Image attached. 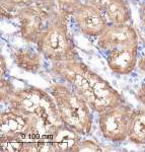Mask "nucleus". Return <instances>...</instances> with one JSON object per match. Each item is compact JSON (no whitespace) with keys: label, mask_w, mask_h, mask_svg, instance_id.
Returning a JSON list of instances; mask_svg holds the SVG:
<instances>
[{"label":"nucleus","mask_w":145,"mask_h":152,"mask_svg":"<svg viewBox=\"0 0 145 152\" xmlns=\"http://www.w3.org/2000/svg\"><path fill=\"white\" fill-rule=\"evenodd\" d=\"M7 104L12 112L40 118L52 126L63 123L53 95L41 88L29 86L15 90Z\"/></svg>","instance_id":"4"},{"label":"nucleus","mask_w":145,"mask_h":152,"mask_svg":"<svg viewBox=\"0 0 145 152\" xmlns=\"http://www.w3.org/2000/svg\"><path fill=\"white\" fill-rule=\"evenodd\" d=\"M136 99L138 102H141L142 104L145 105V83L140 87V89L138 90V92L136 94Z\"/></svg>","instance_id":"21"},{"label":"nucleus","mask_w":145,"mask_h":152,"mask_svg":"<svg viewBox=\"0 0 145 152\" xmlns=\"http://www.w3.org/2000/svg\"><path fill=\"white\" fill-rule=\"evenodd\" d=\"M52 71L73 88L92 111L99 114L124 104L122 95L107 80L78 59L67 62H53Z\"/></svg>","instance_id":"1"},{"label":"nucleus","mask_w":145,"mask_h":152,"mask_svg":"<svg viewBox=\"0 0 145 152\" xmlns=\"http://www.w3.org/2000/svg\"><path fill=\"white\" fill-rule=\"evenodd\" d=\"M97 44L105 51L138 46V36L136 31L128 23L112 24L108 26L104 33L99 36Z\"/></svg>","instance_id":"8"},{"label":"nucleus","mask_w":145,"mask_h":152,"mask_svg":"<svg viewBox=\"0 0 145 152\" xmlns=\"http://www.w3.org/2000/svg\"><path fill=\"white\" fill-rule=\"evenodd\" d=\"M132 110L124 104L110 107L100 114V130L108 140L119 142L128 138Z\"/></svg>","instance_id":"6"},{"label":"nucleus","mask_w":145,"mask_h":152,"mask_svg":"<svg viewBox=\"0 0 145 152\" xmlns=\"http://www.w3.org/2000/svg\"><path fill=\"white\" fill-rule=\"evenodd\" d=\"M100 152L103 151L102 148L99 146V144H97L95 142L92 140H83L80 141L79 145L77 147V151L76 152Z\"/></svg>","instance_id":"19"},{"label":"nucleus","mask_w":145,"mask_h":152,"mask_svg":"<svg viewBox=\"0 0 145 152\" xmlns=\"http://www.w3.org/2000/svg\"><path fill=\"white\" fill-rule=\"evenodd\" d=\"M0 124V136L23 137L31 128V118L9 110L1 113Z\"/></svg>","instance_id":"11"},{"label":"nucleus","mask_w":145,"mask_h":152,"mask_svg":"<svg viewBox=\"0 0 145 152\" xmlns=\"http://www.w3.org/2000/svg\"><path fill=\"white\" fill-rule=\"evenodd\" d=\"M128 138L135 144H145V109L132 110Z\"/></svg>","instance_id":"13"},{"label":"nucleus","mask_w":145,"mask_h":152,"mask_svg":"<svg viewBox=\"0 0 145 152\" xmlns=\"http://www.w3.org/2000/svg\"><path fill=\"white\" fill-rule=\"evenodd\" d=\"M16 65L28 72H37L42 67V53L31 49H19L14 53Z\"/></svg>","instance_id":"12"},{"label":"nucleus","mask_w":145,"mask_h":152,"mask_svg":"<svg viewBox=\"0 0 145 152\" xmlns=\"http://www.w3.org/2000/svg\"><path fill=\"white\" fill-rule=\"evenodd\" d=\"M68 14L56 10L42 31L37 47L44 57L53 62L77 60L78 54L67 26Z\"/></svg>","instance_id":"2"},{"label":"nucleus","mask_w":145,"mask_h":152,"mask_svg":"<svg viewBox=\"0 0 145 152\" xmlns=\"http://www.w3.org/2000/svg\"><path fill=\"white\" fill-rule=\"evenodd\" d=\"M138 46L116 48L108 55V65L116 74L126 75L133 71L137 62Z\"/></svg>","instance_id":"9"},{"label":"nucleus","mask_w":145,"mask_h":152,"mask_svg":"<svg viewBox=\"0 0 145 152\" xmlns=\"http://www.w3.org/2000/svg\"><path fill=\"white\" fill-rule=\"evenodd\" d=\"M1 78L4 77V75H5L6 73V63H5V60H4V58L1 56Z\"/></svg>","instance_id":"22"},{"label":"nucleus","mask_w":145,"mask_h":152,"mask_svg":"<svg viewBox=\"0 0 145 152\" xmlns=\"http://www.w3.org/2000/svg\"><path fill=\"white\" fill-rule=\"evenodd\" d=\"M2 16L10 18L23 7L34 5V4H50L56 5V0H0Z\"/></svg>","instance_id":"15"},{"label":"nucleus","mask_w":145,"mask_h":152,"mask_svg":"<svg viewBox=\"0 0 145 152\" xmlns=\"http://www.w3.org/2000/svg\"><path fill=\"white\" fill-rule=\"evenodd\" d=\"M76 26L84 35L99 37L108 28V21L103 11L89 4L79 3L71 12Z\"/></svg>","instance_id":"7"},{"label":"nucleus","mask_w":145,"mask_h":152,"mask_svg":"<svg viewBox=\"0 0 145 152\" xmlns=\"http://www.w3.org/2000/svg\"><path fill=\"white\" fill-rule=\"evenodd\" d=\"M50 94L55 99L63 123L81 135L89 134L92 128V116L87 102L73 88L64 83L52 84Z\"/></svg>","instance_id":"3"},{"label":"nucleus","mask_w":145,"mask_h":152,"mask_svg":"<svg viewBox=\"0 0 145 152\" xmlns=\"http://www.w3.org/2000/svg\"><path fill=\"white\" fill-rule=\"evenodd\" d=\"M55 6L50 4H34L23 7L14 13V18L18 19L21 35L24 41L37 43L42 31L55 13Z\"/></svg>","instance_id":"5"},{"label":"nucleus","mask_w":145,"mask_h":152,"mask_svg":"<svg viewBox=\"0 0 145 152\" xmlns=\"http://www.w3.org/2000/svg\"><path fill=\"white\" fill-rule=\"evenodd\" d=\"M140 15H141V19L142 21L145 23V1L143 2L141 6V9H140Z\"/></svg>","instance_id":"23"},{"label":"nucleus","mask_w":145,"mask_h":152,"mask_svg":"<svg viewBox=\"0 0 145 152\" xmlns=\"http://www.w3.org/2000/svg\"><path fill=\"white\" fill-rule=\"evenodd\" d=\"M24 146L23 137L0 136V149L2 151L23 152Z\"/></svg>","instance_id":"16"},{"label":"nucleus","mask_w":145,"mask_h":152,"mask_svg":"<svg viewBox=\"0 0 145 152\" xmlns=\"http://www.w3.org/2000/svg\"><path fill=\"white\" fill-rule=\"evenodd\" d=\"M56 3L58 6V10L62 11L68 15H71L73 9L81 2L80 0H56Z\"/></svg>","instance_id":"18"},{"label":"nucleus","mask_w":145,"mask_h":152,"mask_svg":"<svg viewBox=\"0 0 145 152\" xmlns=\"http://www.w3.org/2000/svg\"><path fill=\"white\" fill-rule=\"evenodd\" d=\"M80 134L64 123L52 127V142L55 152H76L79 145Z\"/></svg>","instance_id":"10"},{"label":"nucleus","mask_w":145,"mask_h":152,"mask_svg":"<svg viewBox=\"0 0 145 152\" xmlns=\"http://www.w3.org/2000/svg\"><path fill=\"white\" fill-rule=\"evenodd\" d=\"M109 2H110V0H86L87 4L95 7V8H97L99 10L103 12L105 11V7L109 4Z\"/></svg>","instance_id":"20"},{"label":"nucleus","mask_w":145,"mask_h":152,"mask_svg":"<svg viewBox=\"0 0 145 152\" xmlns=\"http://www.w3.org/2000/svg\"><path fill=\"white\" fill-rule=\"evenodd\" d=\"M104 12L113 24H125L131 19V11L124 0H110Z\"/></svg>","instance_id":"14"},{"label":"nucleus","mask_w":145,"mask_h":152,"mask_svg":"<svg viewBox=\"0 0 145 152\" xmlns=\"http://www.w3.org/2000/svg\"><path fill=\"white\" fill-rule=\"evenodd\" d=\"M0 88H1V89H0L1 102L7 104L9 99H10V96L13 94V92L15 91L13 84H12V83L9 81L8 79H6V78L3 77V78H1V84H0Z\"/></svg>","instance_id":"17"}]
</instances>
